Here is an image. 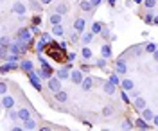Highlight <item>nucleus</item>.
Listing matches in <instances>:
<instances>
[{"label": "nucleus", "mask_w": 158, "mask_h": 131, "mask_svg": "<svg viewBox=\"0 0 158 131\" xmlns=\"http://www.w3.org/2000/svg\"><path fill=\"white\" fill-rule=\"evenodd\" d=\"M16 38L22 41H27L29 45H32V31L27 29V27H22V29H18V32H16Z\"/></svg>", "instance_id": "nucleus-1"}, {"label": "nucleus", "mask_w": 158, "mask_h": 131, "mask_svg": "<svg viewBox=\"0 0 158 131\" xmlns=\"http://www.w3.org/2000/svg\"><path fill=\"white\" fill-rule=\"evenodd\" d=\"M52 72H54V70H52V67L47 63V65H41V68L36 70V74L41 77V81H49L50 77H52Z\"/></svg>", "instance_id": "nucleus-2"}, {"label": "nucleus", "mask_w": 158, "mask_h": 131, "mask_svg": "<svg viewBox=\"0 0 158 131\" xmlns=\"http://www.w3.org/2000/svg\"><path fill=\"white\" fill-rule=\"evenodd\" d=\"M47 88H49V90L52 92V93L59 92V90H61V79H59L58 76H56V77L52 76V77H50V79L47 81Z\"/></svg>", "instance_id": "nucleus-3"}, {"label": "nucleus", "mask_w": 158, "mask_h": 131, "mask_svg": "<svg viewBox=\"0 0 158 131\" xmlns=\"http://www.w3.org/2000/svg\"><path fill=\"white\" fill-rule=\"evenodd\" d=\"M11 13H15V14L22 16V14H25V13H27V6H25L23 2H15V4L11 6Z\"/></svg>", "instance_id": "nucleus-4"}, {"label": "nucleus", "mask_w": 158, "mask_h": 131, "mask_svg": "<svg viewBox=\"0 0 158 131\" xmlns=\"http://www.w3.org/2000/svg\"><path fill=\"white\" fill-rule=\"evenodd\" d=\"M113 70L117 72L118 76H124V74L128 72V65H126L124 58H118V59L115 61V68H113Z\"/></svg>", "instance_id": "nucleus-5"}, {"label": "nucleus", "mask_w": 158, "mask_h": 131, "mask_svg": "<svg viewBox=\"0 0 158 131\" xmlns=\"http://www.w3.org/2000/svg\"><path fill=\"white\" fill-rule=\"evenodd\" d=\"M83 74H85V72L81 70V68H79V70H72V72H70V81H72L74 84H81L83 79H85V77H83Z\"/></svg>", "instance_id": "nucleus-6"}, {"label": "nucleus", "mask_w": 158, "mask_h": 131, "mask_svg": "<svg viewBox=\"0 0 158 131\" xmlns=\"http://www.w3.org/2000/svg\"><path fill=\"white\" fill-rule=\"evenodd\" d=\"M15 97L13 95H2V108H6V110H11L13 106H15Z\"/></svg>", "instance_id": "nucleus-7"}, {"label": "nucleus", "mask_w": 158, "mask_h": 131, "mask_svg": "<svg viewBox=\"0 0 158 131\" xmlns=\"http://www.w3.org/2000/svg\"><path fill=\"white\" fill-rule=\"evenodd\" d=\"M85 27H86V18H76L74 20V31H77V32H85Z\"/></svg>", "instance_id": "nucleus-8"}, {"label": "nucleus", "mask_w": 158, "mask_h": 131, "mask_svg": "<svg viewBox=\"0 0 158 131\" xmlns=\"http://www.w3.org/2000/svg\"><path fill=\"white\" fill-rule=\"evenodd\" d=\"M102 90H104L106 95H113V93L117 92V86H115L111 81H104V83H102Z\"/></svg>", "instance_id": "nucleus-9"}, {"label": "nucleus", "mask_w": 158, "mask_h": 131, "mask_svg": "<svg viewBox=\"0 0 158 131\" xmlns=\"http://www.w3.org/2000/svg\"><path fill=\"white\" fill-rule=\"evenodd\" d=\"M70 72H72V68H69V67H63V68H59V70L56 72V76H58L61 81H67V79H70Z\"/></svg>", "instance_id": "nucleus-10"}, {"label": "nucleus", "mask_w": 158, "mask_h": 131, "mask_svg": "<svg viewBox=\"0 0 158 131\" xmlns=\"http://www.w3.org/2000/svg\"><path fill=\"white\" fill-rule=\"evenodd\" d=\"M79 7H81V11H85V13H88V14L95 9L94 4H92V0H81V2H79Z\"/></svg>", "instance_id": "nucleus-11"}, {"label": "nucleus", "mask_w": 158, "mask_h": 131, "mask_svg": "<svg viewBox=\"0 0 158 131\" xmlns=\"http://www.w3.org/2000/svg\"><path fill=\"white\" fill-rule=\"evenodd\" d=\"M133 106H135V110H138V111H142L144 108H148V104H146V99H144L142 95L135 97V101H133Z\"/></svg>", "instance_id": "nucleus-12"}, {"label": "nucleus", "mask_w": 158, "mask_h": 131, "mask_svg": "<svg viewBox=\"0 0 158 131\" xmlns=\"http://www.w3.org/2000/svg\"><path fill=\"white\" fill-rule=\"evenodd\" d=\"M120 86H122V90H126V92L135 90V83H133V79H122L120 81Z\"/></svg>", "instance_id": "nucleus-13"}, {"label": "nucleus", "mask_w": 158, "mask_h": 131, "mask_svg": "<svg viewBox=\"0 0 158 131\" xmlns=\"http://www.w3.org/2000/svg\"><path fill=\"white\" fill-rule=\"evenodd\" d=\"M135 128H137V129H151V128H149V124H148V121H146V119H144V117H140V119H137V121H135Z\"/></svg>", "instance_id": "nucleus-14"}, {"label": "nucleus", "mask_w": 158, "mask_h": 131, "mask_svg": "<svg viewBox=\"0 0 158 131\" xmlns=\"http://www.w3.org/2000/svg\"><path fill=\"white\" fill-rule=\"evenodd\" d=\"M94 77H85V79H83V83H81V88H83V90L85 92H88V90H92V86H94Z\"/></svg>", "instance_id": "nucleus-15"}, {"label": "nucleus", "mask_w": 158, "mask_h": 131, "mask_svg": "<svg viewBox=\"0 0 158 131\" xmlns=\"http://www.w3.org/2000/svg\"><path fill=\"white\" fill-rule=\"evenodd\" d=\"M54 99H56L58 102H67V101H69V93H67V92H63V90H59V92L54 93Z\"/></svg>", "instance_id": "nucleus-16"}, {"label": "nucleus", "mask_w": 158, "mask_h": 131, "mask_svg": "<svg viewBox=\"0 0 158 131\" xmlns=\"http://www.w3.org/2000/svg\"><path fill=\"white\" fill-rule=\"evenodd\" d=\"M20 68H22L23 72H31V70H34V65H32L31 59H23L22 63H20Z\"/></svg>", "instance_id": "nucleus-17"}, {"label": "nucleus", "mask_w": 158, "mask_h": 131, "mask_svg": "<svg viewBox=\"0 0 158 131\" xmlns=\"http://www.w3.org/2000/svg\"><path fill=\"white\" fill-rule=\"evenodd\" d=\"M61 16H63V14H59V13H56V11H52V14L49 16L50 25H58V23H61Z\"/></svg>", "instance_id": "nucleus-18"}, {"label": "nucleus", "mask_w": 158, "mask_h": 131, "mask_svg": "<svg viewBox=\"0 0 158 131\" xmlns=\"http://www.w3.org/2000/svg\"><path fill=\"white\" fill-rule=\"evenodd\" d=\"M101 56H102V58H106V59H110V58L113 56V54H111V47H110L108 43L101 47Z\"/></svg>", "instance_id": "nucleus-19"}, {"label": "nucleus", "mask_w": 158, "mask_h": 131, "mask_svg": "<svg viewBox=\"0 0 158 131\" xmlns=\"http://www.w3.org/2000/svg\"><path fill=\"white\" fill-rule=\"evenodd\" d=\"M140 113H142V117L148 122H153V119H155V113H153V110H149V108H144Z\"/></svg>", "instance_id": "nucleus-20"}, {"label": "nucleus", "mask_w": 158, "mask_h": 131, "mask_svg": "<svg viewBox=\"0 0 158 131\" xmlns=\"http://www.w3.org/2000/svg\"><path fill=\"white\" fill-rule=\"evenodd\" d=\"M54 11H56V13H59V14H67V13H69V4L61 2V4H58V6L54 7Z\"/></svg>", "instance_id": "nucleus-21"}, {"label": "nucleus", "mask_w": 158, "mask_h": 131, "mask_svg": "<svg viewBox=\"0 0 158 131\" xmlns=\"http://www.w3.org/2000/svg\"><path fill=\"white\" fill-rule=\"evenodd\" d=\"M18 115H20V121H22V122L29 121V119H31V110H27V108H22V110L18 111Z\"/></svg>", "instance_id": "nucleus-22"}, {"label": "nucleus", "mask_w": 158, "mask_h": 131, "mask_svg": "<svg viewBox=\"0 0 158 131\" xmlns=\"http://www.w3.org/2000/svg\"><path fill=\"white\" fill-rule=\"evenodd\" d=\"M102 29H104V25H102V23H101V22H94V23H92V32H94V34H101V32H102Z\"/></svg>", "instance_id": "nucleus-23"}, {"label": "nucleus", "mask_w": 158, "mask_h": 131, "mask_svg": "<svg viewBox=\"0 0 158 131\" xmlns=\"http://www.w3.org/2000/svg\"><path fill=\"white\" fill-rule=\"evenodd\" d=\"M155 14H156V13H153V9H148V13L144 14V22H146V23H153V22H155Z\"/></svg>", "instance_id": "nucleus-24"}, {"label": "nucleus", "mask_w": 158, "mask_h": 131, "mask_svg": "<svg viewBox=\"0 0 158 131\" xmlns=\"http://www.w3.org/2000/svg\"><path fill=\"white\" fill-rule=\"evenodd\" d=\"M92 38H94V32H92V31H88V32H83V38H81V41H83L85 45H88V43H92Z\"/></svg>", "instance_id": "nucleus-25"}, {"label": "nucleus", "mask_w": 158, "mask_h": 131, "mask_svg": "<svg viewBox=\"0 0 158 131\" xmlns=\"http://www.w3.org/2000/svg\"><path fill=\"white\" fill-rule=\"evenodd\" d=\"M81 56H83V59H85V61H90L94 54H92V51H90L88 47H83V51H81Z\"/></svg>", "instance_id": "nucleus-26"}, {"label": "nucleus", "mask_w": 158, "mask_h": 131, "mask_svg": "<svg viewBox=\"0 0 158 131\" xmlns=\"http://www.w3.org/2000/svg\"><path fill=\"white\" fill-rule=\"evenodd\" d=\"M52 34H54V36H58V38H61V36H63V27H61V23H58V25H52Z\"/></svg>", "instance_id": "nucleus-27"}, {"label": "nucleus", "mask_w": 158, "mask_h": 131, "mask_svg": "<svg viewBox=\"0 0 158 131\" xmlns=\"http://www.w3.org/2000/svg\"><path fill=\"white\" fill-rule=\"evenodd\" d=\"M95 65H97V67H99V68H101V70H106V65H108V59L101 56V58H99V59H97V63H95ZM106 72H108V70H106Z\"/></svg>", "instance_id": "nucleus-28"}, {"label": "nucleus", "mask_w": 158, "mask_h": 131, "mask_svg": "<svg viewBox=\"0 0 158 131\" xmlns=\"http://www.w3.org/2000/svg\"><path fill=\"white\" fill-rule=\"evenodd\" d=\"M23 129H36V122L32 121V119L25 121V122H23Z\"/></svg>", "instance_id": "nucleus-29"}, {"label": "nucleus", "mask_w": 158, "mask_h": 131, "mask_svg": "<svg viewBox=\"0 0 158 131\" xmlns=\"http://www.w3.org/2000/svg\"><path fill=\"white\" fill-rule=\"evenodd\" d=\"M156 2L158 0H144V7L146 9H155L156 7Z\"/></svg>", "instance_id": "nucleus-30"}, {"label": "nucleus", "mask_w": 158, "mask_h": 131, "mask_svg": "<svg viewBox=\"0 0 158 131\" xmlns=\"http://www.w3.org/2000/svg\"><path fill=\"white\" fill-rule=\"evenodd\" d=\"M111 115H113V108H111V106H104V108H102V117L108 119V117H111Z\"/></svg>", "instance_id": "nucleus-31"}, {"label": "nucleus", "mask_w": 158, "mask_h": 131, "mask_svg": "<svg viewBox=\"0 0 158 131\" xmlns=\"http://www.w3.org/2000/svg\"><path fill=\"white\" fill-rule=\"evenodd\" d=\"M108 81H111V83H113L115 86H117V84H120V79H118V74H117V72L110 74V79H108Z\"/></svg>", "instance_id": "nucleus-32"}, {"label": "nucleus", "mask_w": 158, "mask_h": 131, "mask_svg": "<svg viewBox=\"0 0 158 131\" xmlns=\"http://www.w3.org/2000/svg\"><path fill=\"white\" fill-rule=\"evenodd\" d=\"M79 34L77 31H74V32H70V43H79Z\"/></svg>", "instance_id": "nucleus-33"}, {"label": "nucleus", "mask_w": 158, "mask_h": 131, "mask_svg": "<svg viewBox=\"0 0 158 131\" xmlns=\"http://www.w3.org/2000/svg\"><path fill=\"white\" fill-rule=\"evenodd\" d=\"M133 128H135V122L128 121V119L122 122V129H133Z\"/></svg>", "instance_id": "nucleus-34"}, {"label": "nucleus", "mask_w": 158, "mask_h": 131, "mask_svg": "<svg viewBox=\"0 0 158 131\" xmlns=\"http://www.w3.org/2000/svg\"><path fill=\"white\" fill-rule=\"evenodd\" d=\"M155 51H156V43H153V41H151V43L146 45V52H148V54H153Z\"/></svg>", "instance_id": "nucleus-35"}, {"label": "nucleus", "mask_w": 158, "mask_h": 131, "mask_svg": "<svg viewBox=\"0 0 158 131\" xmlns=\"http://www.w3.org/2000/svg\"><path fill=\"white\" fill-rule=\"evenodd\" d=\"M120 99H122V102H126V104H129V101H131V97L128 95V92L126 90L120 92Z\"/></svg>", "instance_id": "nucleus-36"}, {"label": "nucleus", "mask_w": 158, "mask_h": 131, "mask_svg": "<svg viewBox=\"0 0 158 131\" xmlns=\"http://www.w3.org/2000/svg\"><path fill=\"white\" fill-rule=\"evenodd\" d=\"M40 40H43V41H47V43H50V41H52V36H50L49 32H41Z\"/></svg>", "instance_id": "nucleus-37"}, {"label": "nucleus", "mask_w": 158, "mask_h": 131, "mask_svg": "<svg viewBox=\"0 0 158 131\" xmlns=\"http://www.w3.org/2000/svg\"><path fill=\"white\" fill-rule=\"evenodd\" d=\"M31 23L40 25V23H41V14H34V16H32V20H31Z\"/></svg>", "instance_id": "nucleus-38"}, {"label": "nucleus", "mask_w": 158, "mask_h": 131, "mask_svg": "<svg viewBox=\"0 0 158 131\" xmlns=\"http://www.w3.org/2000/svg\"><path fill=\"white\" fill-rule=\"evenodd\" d=\"M6 92H7V83L4 81V83H0V93H2V95H6Z\"/></svg>", "instance_id": "nucleus-39"}, {"label": "nucleus", "mask_w": 158, "mask_h": 131, "mask_svg": "<svg viewBox=\"0 0 158 131\" xmlns=\"http://www.w3.org/2000/svg\"><path fill=\"white\" fill-rule=\"evenodd\" d=\"M76 56H77L76 52H69V54H67V59H65V61H72V63H74V61H76Z\"/></svg>", "instance_id": "nucleus-40"}, {"label": "nucleus", "mask_w": 158, "mask_h": 131, "mask_svg": "<svg viewBox=\"0 0 158 131\" xmlns=\"http://www.w3.org/2000/svg\"><path fill=\"white\" fill-rule=\"evenodd\" d=\"M101 36H102L104 40H108V38H110V29H108V27H104V29H102V32H101Z\"/></svg>", "instance_id": "nucleus-41"}, {"label": "nucleus", "mask_w": 158, "mask_h": 131, "mask_svg": "<svg viewBox=\"0 0 158 131\" xmlns=\"http://www.w3.org/2000/svg\"><path fill=\"white\" fill-rule=\"evenodd\" d=\"M29 29L32 31V34H38V32H40V25H36V23H31Z\"/></svg>", "instance_id": "nucleus-42"}, {"label": "nucleus", "mask_w": 158, "mask_h": 131, "mask_svg": "<svg viewBox=\"0 0 158 131\" xmlns=\"http://www.w3.org/2000/svg\"><path fill=\"white\" fill-rule=\"evenodd\" d=\"M81 70L85 72V74H88V72H90V67L85 63V61H83V65H81Z\"/></svg>", "instance_id": "nucleus-43"}, {"label": "nucleus", "mask_w": 158, "mask_h": 131, "mask_svg": "<svg viewBox=\"0 0 158 131\" xmlns=\"http://www.w3.org/2000/svg\"><path fill=\"white\" fill-rule=\"evenodd\" d=\"M102 2H104V0H92V4H94V7H99V6H101Z\"/></svg>", "instance_id": "nucleus-44"}, {"label": "nucleus", "mask_w": 158, "mask_h": 131, "mask_svg": "<svg viewBox=\"0 0 158 131\" xmlns=\"http://www.w3.org/2000/svg\"><path fill=\"white\" fill-rule=\"evenodd\" d=\"M59 49H63V51H67V41H61V43H59Z\"/></svg>", "instance_id": "nucleus-45"}, {"label": "nucleus", "mask_w": 158, "mask_h": 131, "mask_svg": "<svg viewBox=\"0 0 158 131\" xmlns=\"http://www.w3.org/2000/svg\"><path fill=\"white\" fill-rule=\"evenodd\" d=\"M153 59H155V61H156V63H158V49H156V51H155V52H153Z\"/></svg>", "instance_id": "nucleus-46"}, {"label": "nucleus", "mask_w": 158, "mask_h": 131, "mask_svg": "<svg viewBox=\"0 0 158 131\" xmlns=\"http://www.w3.org/2000/svg\"><path fill=\"white\" fill-rule=\"evenodd\" d=\"M106 2H108V4H110V6H111V7H113V6L117 4V0H106Z\"/></svg>", "instance_id": "nucleus-47"}, {"label": "nucleus", "mask_w": 158, "mask_h": 131, "mask_svg": "<svg viewBox=\"0 0 158 131\" xmlns=\"http://www.w3.org/2000/svg\"><path fill=\"white\" fill-rule=\"evenodd\" d=\"M153 124H155V126L158 128V115H155V119H153Z\"/></svg>", "instance_id": "nucleus-48"}, {"label": "nucleus", "mask_w": 158, "mask_h": 131, "mask_svg": "<svg viewBox=\"0 0 158 131\" xmlns=\"http://www.w3.org/2000/svg\"><path fill=\"white\" fill-rule=\"evenodd\" d=\"M131 95H133V97H138V95H140V93H138L137 90H131Z\"/></svg>", "instance_id": "nucleus-49"}, {"label": "nucleus", "mask_w": 158, "mask_h": 131, "mask_svg": "<svg viewBox=\"0 0 158 131\" xmlns=\"http://www.w3.org/2000/svg\"><path fill=\"white\" fill-rule=\"evenodd\" d=\"M40 2H41V4H45V6H47V4H50V2H52V0H40Z\"/></svg>", "instance_id": "nucleus-50"}, {"label": "nucleus", "mask_w": 158, "mask_h": 131, "mask_svg": "<svg viewBox=\"0 0 158 131\" xmlns=\"http://www.w3.org/2000/svg\"><path fill=\"white\" fill-rule=\"evenodd\" d=\"M153 23H155V25H158V13L155 14V22H153Z\"/></svg>", "instance_id": "nucleus-51"}, {"label": "nucleus", "mask_w": 158, "mask_h": 131, "mask_svg": "<svg viewBox=\"0 0 158 131\" xmlns=\"http://www.w3.org/2000/svg\"><path fill=\"white\" fill-rule=\"evenodd\" d=\"M135 4H144V0H133Z\"/></svg>", "instance_id": "nucleus-52"}, {"label": "nucleus", "mask_w": 158, "mask_h": 131, "mask_svg": "<svg viewBox=\"0 0 158 131\" xmlns=\"http://www.w3.org/2000/svg\"><path fill=\"white\" fill-rule=\"evenodd\" d=\"M29 2H38V0H29Z\"/></svg>", "instance_id": "nucleus-53"}]
</instances>
